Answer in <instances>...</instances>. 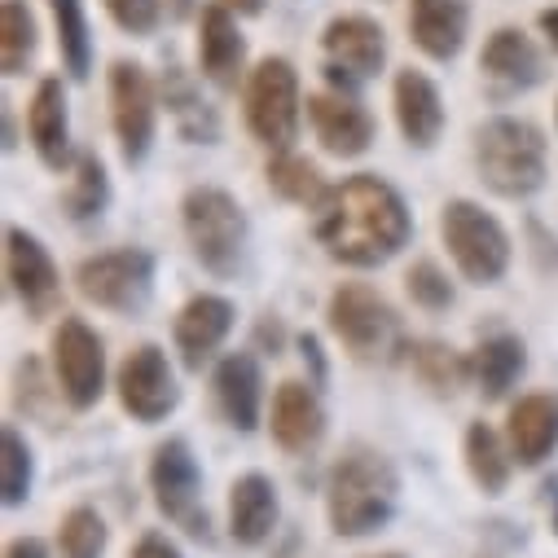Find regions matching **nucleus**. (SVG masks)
Segmentation results:
<instances>
[{
  "instance_id": "nucleus-1",
  "label": "nucleus",
  "mask_w": 558,
  "mask_h": 558,
  "mask_svg": "<svg viewBox=\"0 0 558 558\" xmlns=\"http://www.w3.org/2000/svg\"><path fill=\"white\" fill-rule=\"evenodd\" d=\"M313 211H317L313 220L317 242L330 251V259L352 264V268H374L391 259L409 242V229H413L400 194L369 172L348 177L343 185L326 190V198Z\"/></svg>"
},
{
  "instance_id": "nucleus-2",
  "label": "nucleus",
  "mask_w": 558,
  "mask_h": 558,
  "mask_svg": "<svg viewBox=\"0 0 558 558\" xmlns=\"http://www.w3.org/2000/svg\"><path fill=\"white\" fill-rule=\"evenodd\" d=\"M396 493L400 480L391 471V462L365 445H352L335 471H330V488H326V506H330V523L339 536H369L378 532L391 510H396Z\"/></svg>"
},
{
  "instance_id": "nucleus-3",
  "label": "nucleus",
  "mask_w": 558,
  "mask_h": 558,
  "mask_svg": "<svg viewBox=\"0 0 558 558\" xmlns=\"http://www.w3.org/2000/svg\"><path fill=\"white\" fill-rule=\"evenodd\" d=\"M475 163L501 198H527L545 185V136L527 119L497 114L475 132Z\"/></svg>"
},
{
  "instance_id": "nucleus-4",
  "label": "nucleus",
  "mask_w": 558,
  "mask_h": 558,
  "mask_svg": "<svg viewBox=\"0 0 558 558\" xmlns=\"http://www.w3.org/2000/svg\"><path fill=\"white\" fill-rule=\"evenodd\" d=\"M181 216H185V233H190V246H194L198 264L216 277H233L238 264H242V246H246L242 207L225 190L198 185V190L185 194Z\"/></svg>"
},
{
  "instance_id": "nucleus-5",
  "label": "nucleus",
  "mask_w": 558,
  "mask_h": 558,
  "mask_svg": "<svg viewBox=\"0 0 558 558\" xmlns=\"http://www.w3.org/2000/svg\"><path fill=\"white\" fill-rule=\"evenodd\" d=\"M440 233H445V246L466 282H475V287L501 282V272L510 264V238L484 207L453 198L440 216Z\"/></svg>"
},
{
  "instance_id": "nucleus-6",
  "label": "nucleus",
  "mask_w": 558,
  "mask_h": 558,
  "mask_svg": "<svg viewBox=\"0 0 558 558\" xmlns=\"http://www.w3.org/2000/svg\"><path fill=\"white\" fill-rule=\"evenodd\" d=\"M330 330L356 361H391L404 348L400 317L378 291L361 282H348L330 295Z\"/></svg>"
},
{
  "instance_id": "nucleus-7",
  "label": "nucleus",
  "mask_w": 558,
  "mask_h": 558,
  "mask_svg": "<svg viewBox=\"0 0 558 558\" xmlns=\"http://www.w3.org/2000/svg\"><path fill=\"white\" fill-rule=\"evenodd\" d=\"M246 123L264 146H291L300 132V80L287 58H264L246 80Z\"/></svg>"
},
{
  "instance_id": "nucleus-8",
  "label": "nucleus",
  "mask_w": 558,
  "mask_h": 558,
  "mask_svg": "<svg viewBox=\"0 0 558 558\" xmlns=\"http://www.w3.org/2000/svg\"><path fill=\"white\" fill-rule=\"evenodd\" d=\"M75 287L88 304L110 313H136L150 300L155 287V259L146 251H106L75 268Z\"/></svg>"
},
{
  "instance_id": "nucleus-9",
  "label": "nucleus",
  "mask_w": 558,
  "mask_h": 558,
  "mask_svg": "<svg viewBox=\"0 0 558 558\" xmlns=\"http://www.w3.org/2000/svg\"><path fill=\"white\" fill-rule=\"evenodd\" d=\"M110 114H114V136H119L123 159L142 163L155 142V114H159L146 66L123 62V58L110 66Z\"/></svg>"
},
{
  "instance_id": "nucleus-10",
  "label": "nucleus",
  "mask_w": 558,
  "mask_h": 558,
  "mask_svg": "<svg viewBox=\"0 0 558 558\" xmlns=\"http://www.w3.org/2000/svg\"><path fill=\"white\" fill-rule=\"evenodd\" d=\"M150 484H155L159 510L177 527H185L190 536H207V510L198 506V462L185 440H168L155 449Z\"/></svg>"
},
{
  "instance_id": "nucleus-11",
  "label": "nucleus",
  "mask_w": 558,
  "mask_h": 558,
  "mask_svg": "<svg viewBox=\"0 0 558 558\" xmlns=\"http://www.w3.org/2000/svg\"><path fill=\"white\" fill-rule=\"evenodd\" d=\"M53 369H58V383H62V396L75 404V409H93L101 387H106V352H101V339L80 322V317H66L53 335Z\"/></svg>"
},
{
  "instance_id": "nucleus-12",
  "label": "nucleus",
  "mask_w": 558,
  "mask_h": 558,
  "mask_svg": "<svg viewBox=\"0 0 558 558\" xmlns=\"http://www.w3.org/2000/svg\"><path fill=\"white\" fill-rule=\"evenodd\" d=\"M119 400L136 423H159V417H168L177 409L181 391L168 369V356L155 343H142L119 365Z\"/></svg>"
},
{
  "instance_id": "nucleus-13",
  "label": "nucleus",
  "mask_w": 558,
  "mask_h": 558,
  "mask_svg": "<svg viewBox=\"0 0 558 558\" xmlns=\"http://www.w3.org/2000/svg\"><path fill=\"white\" fill-rule=\"evenodd\" d=\"M5 272H10V287L23 300V308L32 317H53L62 304V277L49 259V251L23 233V229H5Z\"/></svg>"
},
{
  "instance_id": "nucleus-14",
  "label": "nucleus",
  "mask_w": 558,
  "mask_h": 558,
  "mask_svg": "<svg viewBox=\"0 0 558 558\" xmlns=\"http://www.w3.org/2000/svg\"><path fill=\"white\" fill-rule=\"evenodd\" d=\"M326 45V58H330V80L352 88L356 80H369L383 71V58H387V40H383V27L365 14H343L326 27L322 36Z\"/></svg>"
},
{
  "instance_id": "nucleus-15",
  "label": "nucleus",
  "mask_w": 558,
  "mask_h": 558,
  "mask_svg": "<svg viewBox=\"0 0 558 558\" xmlns=\"http://www.w3.org/2000/svg\"><path fill=\"white\" fill-rule=\"evenodd\" d=\"M308 119L317 128V142L330 155H339V159H356L374 142L369 110L361 101L343 97V93H317V97H308Z\"/></svg>"
},
{
  "instance_id": "nucleus-16",
  "label": "nucleus",
  "mask_w": 558,
  "mask_h": 558,
  "mask_svg": "<svg viewBox=\"0 0 558 558\" xmlns=\"http://www.w3.org/2000/svg\"><path fill=\"white\" fill-rule=\"evenodd\" d=\"M396 119H400V132H404V142L417 146V150H427L440 142V132H445V101L436 93V84L423 75V71H400L396 75Z\"/></svg>"
},
{
  "instance_id": "nucleus-17",
  "label": "nucleus",
  "mask_w": 558,
  "mask_h": 558,
  "mask_svg": "<svg viewBox=\"0 0 558 558\" xmlns=\"http://www.w3.org/2000/svg\"><path fill=\"white\" fill-rule=\"evenodd\" d=\"M272 440L282 445L287 453H308L317 449L322 432H326V413L322 400L313 396V387L304 383H282L272 396Z\"/></svg>"
},
{
  "instance_id": "nucleus-18",
  "label": "nucleus",
  "mask_w": 558,
  "mask_h": 558,
  "mask_svg": "<svg viewBox=\"0 0 558 558\" xmlns=\"http://www.w3.org/2000/svg\"><path fill=\"white\" fill-rule=\"evenodd\" d=\"M198 62H203V75L220 88H233L238 75H242V62H246V40L229 14V5H203V19H198Z\"/></svg>"
},
{
  "instance_id": "nucleus-19",
  "label": "nucleus",
  "mask_w": 558,
  "mask_h": 558,
  "mask_svg": "<svg viewBox=\"0 0 558 558\" xmlns=\"http://www.w3.org/2000/svg\"><path fill=\"white\" fill-rule=\"evenodd\" d=\"M466 0H409V32L413 45L436 62L458 58L462 40H466Z\"/></svg>"
},
{
  "instance_id": "nucleus-20",
  "label": "nucleus",
  "mask_w": 558,
  "mask_h": 558,
  "mask_svg": "<svg viewBox=\"0 0 558 558\" xmlns=\"http://www.w3.org/2000/svg\"><path fill=\"white\" fill-rule=\"evenodd\" d=\"M233 330V304L220 295H194L177 317V348L190 369H203V361L225 343Z\"/></svg>"
},
{
  "instance_id": "nucleus-21",
  "label": "nucleus",
  "mask_w": 558,
  "mask_h": 558,
  "mask_svg": "<svg viewBox=\"0 0 558 558\" xmlns=\"http://www.w3.org/2000/svg\"><path fill=\"white\" fill-rule=\"evenodd\" d=\"M480 66H484L488 80H497L510 93H523V88L545 80V62H541L536 45L514 27H501V32L488 36V45L480 53Z\"/></svg>"
},
{
  "instance_id": "nucleus-22",
  "label": "nucleus",
  "mask_w": 558,
  "mask_h": 558,
  "mask_svg": "<svg viewBox=\"0 0 558 558\" xmlns=\"http://www.w3.org/2000/svg\"><path fill=\"white\" fill-rule=\"evenodd\" d=\"M510 453L519 458V466H541L549 458V449L558 445V400L554 396H523L510 409Z\"/></svg>"
},
{
  "instance_id": "nucleus-23",
  "label": "nucleus",
  "mask_w": 558,
  "mask_h": 558,
  "mask_svg": "<svg viewBox=\"0 0 558 558\" xmlns=\"http://www.w3.org/2000/svg\"><path fill=\"white\" fill-rule=\"evenodd\" d=\"M259 387L264 383H259L255 356L233 352V356L220 361V369H216V404L229 417V427L255 432V423H259V396H264Z\"/></svg>"
},
{
  "instance_id": "nucleus-24",
  "label": "nucleus",
  "mask_w": 558,
  "mask_h": 558,
  "mask_svg": "<svg viewBox=\"0 0 558 558\" xmlns=\"http://www.w3.org/2000/svg\"><path fill=\"white\" fill-rule=\"evenodd\" d=\"M277 523V493L264 475H242L229 493V532L238 545H259Z\"/></svg>"
},
{
  "instance_id": "nucleus-25",
  "label": "nucleus",
  "mask_w": 558,
  "mask_h": 558,
  "mask_svg": "<svg viewBox=\"0 0 558 558\" xmlns=\"http://www.w3.org/2000/svg\"><path fill=\"white\" fill-rule=\"evenodd\" d=\"M27 132H32V146L49 168H62L66 159V97L58 80H40L32 110H27Z\"/></svg>"
},
{
  "instance_id": "nucleus-26",
  "label": "nucleus",
  "mask_w": 558,
  "mask_h": 558,
  "mask_svg": "<svg viewBox=\"0 0 558 558\" xmlns=\"http://www.w3.org/2000/svg\"><path fill=\"white\" fill-rule=\"evenodd\" d=\"M163 101H168V110H172V119H177L185 142H203V146L216 142V132H220L216 110L198 97L194 80L181 66H168V75H163Z\"/></svg>"
},
{
  "instance_id": "nucleus-27",
  "label": "nucleus",
  "mask_w": 558,
  "mask_h": 558,
  "mask_svg": "<svg viewBox=\"0 0 558 558\" xmlns=\"http://www.w3.org/2000/svg\"><path fill=\"white\" fill-rule=\"evenodd\" d=\"M523 365H527V356H523V343H519L514 335H493V339H484L480 352H475V361H471V369H475V378H480V391H484L488 400H501V396L510 391V383L523 374Z\"/></svg>"
},
{
  "instance_id": "nucleus-28",
  "label": "nucleus",
  "mask_w": 558,
  "mask_h": 558,
  "mask_svg": "<svg viewBox=\"0 0 558 558\" xmlns=\"http://www.w3.org/2000/svg\"><path fill=\"white\" fill-rule=\"evenodd\" d=\"M32 58H36V19L27 0H5L0 5V66H5V75H23Z\"/></svg>"
},
{
  "instance_id": "nucleus-29",
  "label": "nucleus",
  "mask_w": 558,
  "mask_h": 558,
  "mask_svg": "<svg viewBox=\"0 0 558 558\" xmlns=\"http://www.w3.org/2000/svg\"><path fill=\"white\" fill-rule=\"evenodd\" d=\"M53 10V27H58V53L66 62V71L75 80L88 75L93 62V40H88V23H84V0H49Z\"/></svg>"
},
{
  "instance_id": "nucleus-30",
  "label": "nucleus",
  "mask_w": 558,
  "mask_h": 558,
  "mask_svg": "<svg viewBox=\"0 0 558 558\" xmlns=\"http://www.w3.org/2000/svg\"><path fill=\"white\" fill-rule=\"evenodd\" d=\"M268 190L277 194V198H287V203H322L326 198V185H322V172L308 163V159H300V155H277L272 163H268Z\"/></svg>"
},
{
  "instance_id": "nucleus-31",
  "label": "nucleus",
  "mask_w": 558,
  "mask_h": 558,
  "mask_svg": "<svg viewBox=\"0 0 558 558\" xmlns=\"http://www.w3.org/2000/svg\"><path fill=\"white\" fill-rule=\"evenodd\" d=\"M466 466H471V475H475V484H480L484 493H501V488H506L510 462H506L501 440H497L493 427L475 423V427L466 432Z\"/></svg>"
},
{
  "instance_id": "nucleus-32",
  "label": "nucleus",
  "mask_w": 558,
  "mask_h": 558,
  "mask_svg": "<svg viewBox=\"0 0 558 558\" xmlns=\"http://www.w3.org/2000/svg\"><path fill=\"white\" fill-rule=\"evenodd\" d=\"M413 369H417V378H423L436 396H453L462 387V378L471 374V365L453 348H445V343H417L413 348Z\"/></svg>"
},
{
  "instance_id": "nucleus-33",
  "label": "nucleus",
  "mask_w": 558,
  "mask_h": 558,
  "mask_svg": "<svg viewBox=\"0 0 558 558\" xmlns=\"http://www.w3.org/2000/svg\"><path fill=\"white\" fill-rule=\"evenodd\" d=\"M27 488H32V449L14 427H5L0 432V493H5V506H19Z\"/></svg>"
},
{
  "instance_id": "nucleus-34",
  "label": "nucleus",
  "mask_w": 558,
  "mask_h": 558,
  "mask_svg": "<svg viewBox=\"0 0 558 558\" xmlns=\"http://www.w3.org/2000/svg\"><path fill=\"white\" fill-rule=\"evenodd\" d=\"M106 549V523L93 506H75L62 519V558H101Z\"/></svg>"
},
{
  "instance_id": "nucleus-35",
  "label": "nucleus",
  "mask_w": 558,
  "mask_h": 558,
  "mask_svg": "<svg viewBox=\"0 0 558 558\" xmlns=\"http://www.w3.org/2000/svg\"><path fill=\"white\" fill-rule=\"evenodd\" d=\"M106 198H110V190H106V168H101V159L80 155L75 185L66 190V207H71V216H75V220H88V216H97V211L106 207Z\"/></svg>"
},
{
  "instance_id": "nucleus-36",
  "label": "nucleus",
  "mask_w": 558,
  "mask_h": 558,
  "mask_svg": "<svg viewBox=\"0 0 558 558\" xmlns=\"http://www.w3.org/2000/svg\"><path fill=\"white\" fill-rule=\"evenodd\" d=\"M404 287H409V300H413L417 308L440 313V308H449V304H453V287H449V277H445L432 259H417V264L404 272Z\"/></svg>"
},
{
  "instance_id": "nucleus-37",
  "label": "nucleus",
  "mask_w": 558,
  "mask_h": 558,
  "mask_svg": "<svg viewBox=\"0 0 558 558\" xmlns=\"http://www.w3.org/2000/svg\"><path fill=\"white\" fill-rule=\"evenodd\" d=\"M106 10L123 32H136V36L155 32L159 23V0H106Z\"/></svg>"
},
{
  "instance_id": "nucleus-38",
  "label": "nucleus",
  "mask_w": 558,
  "mask_h": 558,
  "mask_svg": "<svg viewBox=\"0 0 558 558\" xmlns=\"http://www.w3.org/2000/svg\"><path fill=\"white\" fill-rule=\"evenodd\" d=\"M132 558H181V549L168 541V536H142L136 541V549H132Z\"/></svg>"
},
{
  "instance_id": "nucleus-39",
  "label": "nucleus",
  "mask_w": 558,
  "mask_h": 558,
  "mask_svg": "<svg viewBox=\"0 0 558 558\" xmlns=\"http://www.w3.org/2000/svg\"><path fill=\"white\" fill-rule=\"evenodd\" d=\"M5 558H49V554H45V545H40V541L23 536V541H14V545L5 549Z\"/></svg>"
},
{
  "instance_id": "nucleus-40",
  "label": "nucleus",
  "mask_w": 558,
  "mask_h": 558,
  "mask_svg": "<svg viewBox=\"0 0 558 558\" xmlns=\"http://www.w3.org/2000/svg\"><path fill=\"white\" fill-rule=\"evenodd\" d=\"M541 32H545V40H549L554 53H558V10H545V14H541Z\"/></svg>"
},
{
  "instance_id": "nucleus-41",
  "label": "nucleus",
  "mask_w": 558,
  "mask_h": 558,
  "mask_svg": "<svg viewBox=\"0 0 558 558\" xmlns=\"http://www.w3.org/2000/svg\"><path fill=\"white\" fill-rule=\"evenodd\" d=\"M229 10H238V14H259L264 10V0H225Z\"/></svg>"
},
{
  "instance_id": "nucleus-42",
  "label": "nucleus",
  "mask_w": 558,
  "mask_h": 558,
  "mask_svg": "<svg viewBox=\"0 0 558 558\" xmlns=\"http://www.w3.org/2000/svg\"><path fill=\"white\" fill-rule=\"evenodd\" d=\"M190 14V0H172V19H185Z\"/></svg>"
},
{
  "instance_id": "nucleus-43",
  "label": "nucleus",
  "mask_w": 558,
  "mask_h": 558,
  "mask_svg": "<svg viewBox=\"0 0 558 558\" xmlns=\"http://www.w3.org/2000/svg\"><path fill=\"white\" fill-rule=\"evenodd\" d=\"M554 532H558V497H554Z\"/></svg>"
},
{
  "instance_id": "nucleus-44",
  "label": "nucleus",
  "mask_w": 558,
  "mask_h": 558,
  "mask_svg": "<svg viewBox=\"0 0 558 558\" xmlns=\"http://www.w3.org/2000/svg\"><path fill=\"white\" fill-rule=\"evenodd\" d=\"M383 558H400V554H383Z\"/></svg>"
}]
</instances>
